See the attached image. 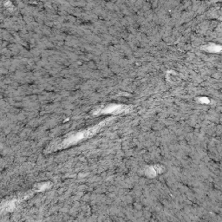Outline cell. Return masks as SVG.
<instances>
[{
	"label": "cell",
	"mask_w": 222,
	"mask_h": 222,
	"mask_svg": "<svg viewBox=\"0 0 222 222\" xmlns=\"http://www.w3.org/2000/svg\"><path fill=\"white\" fill-rule=\"evenodd\" d=\"M125 109V107L122 106H112L108 108L106 111H104V113H112V114H117V113H120Z\"/></svg>",
	"instance_id": "obj_1"
}]
</instances>
